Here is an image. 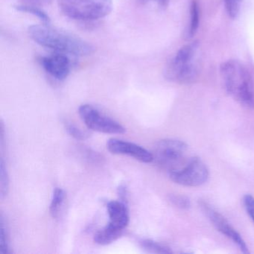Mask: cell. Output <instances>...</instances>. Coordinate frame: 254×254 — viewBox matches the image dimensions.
Here are the masks:
<instances>
[{"label": "cell", "mask_w": 254, "mask_h": 254, "mask_svg": "<svg viewBox=\"0 0 254 254\" xmlns=\"http://www.w3.org/2000/svg\"><path fill=\"white\" fill-rule=\"evenodd\" d=\"M24 4L27 5H35V6H41V5H47L50 3L52 0H22Z\"/></svg>", "instance_id": "cell-24"}, {"label": "cell", "mask_w": 254, "mask_h": 254, "mask_svg": "<svg viewBox=\"0 0 254 254\" xmlns=\"http://www.w3.org/2000/svg\"><path fill=\"white\" fill-rule=\"evenodd\" d=\"M107 148L114 154H122L134 157L142 163H151L154 160V155L140 145L121 139H111L107 142Z\"/></svg>", "instance_id": "cell-9"}, {"label": "cell", "mask_w": 254, "mask_h": 254, "mask_svg": "<svg viewBox=\"0 0 254 254\" xmlns=\"http://www.w3.org/2000/svg\"><path fill=\"white\" fill-rule=\"evenodd\" d=\"M169 175L171 180L179 185L196 187L207 181L209 170L200 159L192 157L182 168L169 172Z\"/></svg>", "instance_id": "cell-6"}, {"label": "cell", "mask_w": 254, "mask_h": 254, "mask_svg": "<svg viewBox=\"0 0 254 254\" xmlns=\"http://www.w3.org/2000/svg\"><path fill=\"white\" fill-rule=\"evenodd\" d=\"M14 8L19 11L22 12L29 13V14H33L40 19L43 23L46 24H49L50 22V18L44 11H43L41 8H38L35 5H27V4H22V5H16Z\"/></svg>", "instance_id": "cell-15"}, {"label": "cell", "mask_w": 254, "mask_h": 254, "mask_svg": "<svg viewBox=\"0 0 254 254\" xmlns=\"http://www.w3.org/2000/svg\"><path fill=\"white\" fill-rule=\"evenodd\" d=\"M40 62L46 72L56 79H65L70 72L71 61L67 55L56 53L41 58Z\"/></svg>", "instance_id": "cell-10"}, {"label": "cell", "mask_w": 254, "mask_h": 254, "mask_svg": "<svg viewBox=\"0 0 254 254\" xmlns=\"http://www.w3.org/2000/svg\"><path fill=\"white\" fill-rule=\"evenodd\" d=\"M65 192L62 189L56 188L53 192V199L50 204V212L53 218H57L64 201Z\"/></svg>", "instance_id": "cell-14"}, {"label": "cell", "mask_w": 254, "mask_h": 254, "mask_svg": "<svg viewBox=\"0 0 254 254\" xmlns=\"http://www.w3.org/2000/svg\"><path fill=\"white\" fill-rule=\"evenodd\" d=\"M123 230L114 227L108 223V225L99 230L94 236V242L98 245H107L115 242L123 234Z\"/></svg>", "instance_id": "cell-12"}, {"label": "cell", "mask_w": 254, "mask_h": 254, "mask_svg": "<svg viewBox=\"0 0 254 254\" xmlns=\"http://www.w3.org/2000/svg\"><path fill=\"white\" fill-rule=\"evenodd\" d=\"M62 12L69 18L93 21L104 18L112 11V0H59Z\"/></svg>", "instance_id": "cell-4"}, {"label": "cell", "mask_w": 254, "mask_h": 254, "mask_svg": "<svg viewBox=\"0 0 254 254\" xmlns=\"http://www.w3.org/2000/svg\"><path fill=\"white\" fill-rule=\"evenodd\" d=\"M224 2L229 17L236 18L240 11L242 0H224Z\"/></svg>", "instance_id": "cell-19"}, {"label": "cell", "mask_w": 254, "mask_h": 254, "mask_svg": "<svg viewBox=\"0 0 254 254\" xmlns=\"http://www.w3.org/2000/svg\"><path fill=\"white\" fill-rule=\"evenodd\" d=\"M200 11L197 0H192L190 8V25L189 29V36L192 37L197 32L199 26Z\"/></svg>", "instance_id": "cell-16"}, {"label": "cell", "mask_w": 254, "mask_h": 254, "mask_svg": "<svg viewBox=\"0 0 254 254\" xmlns=\"http://www.w3.org/2000/svg\"><path fill=\"white\" fill-rule=\"evenodd\" d=\"M226 91L242 106L254 108V84L248 69L236 60L224 62L220 69Z\"/></svg>", "instance_id": "cell-2"}, {"label": "cell", "mask_w": 254, "mask_h": 254, "mask_svg": "<svg viewBox=\"0 0 254 254\" xmlns=\"http://www.w3.org/2000/svg\"><path fill=\"white\" fill-rule=\"evenodd\" d=\"M78 114L90 130L111 134H121L126 132V128L118 122L101 114L92 105H81L78 109Z\"/></svg>", "instance_id": "cell-7"}, {"label": "cell", "mask_w": 254, "mask_h": 254, "mask_svg": "<svg viewBox=\"0 0 254 254\" xmlns=\"http://www.w3.org/2000/svg\"><path fill=\"white\" fill-rule=\"evenodd\" d=\"M9 252L6 228L5 227L3 218L2 217L0 222V254H8Z\"/></svg>", "instance_id": "cell-18"}, {"label": "cell", "mask_w": 254, "mask_h": 254, "mask_svg": "<svg viewBox=\"0 0 254 254\" xmlns=\"http://www.w3.org/2000/svg\"><path fill=\"white\" fill-rule=\"evenodd\" d=\"M188 147L183 141L175 139H165L157 142L154 148V160L168 172L178 170L187 162L186 161Z\"/></svg>", "instance_id": "cell-5"}, {"label": "cell", "mask_w": 254, "mask_h": 254, "mask_svg": "<svg viewBox=\"0 0 254 254\" xmlns=\"http://www.w3.org/2000/svg\"><path fill=\"white\" fill-rule=\"evenodd\" d=\"M169 200L172 204L175 205L180 209H188L190 206V200L188 197L183 195H175L172 194L169 197Z\"/></svg>", "instance_id": "cell-20"}, {"label": "cell", "mask_w": 254, "mask_h": 254, "mask_svg": "<svg viewBox=\"0 0 254 254\" xmlns=\"http://www.w3.org/2000/svg\"><path fill=\"white\" fill-rule=\"evenodd\" d=\"M141 248L144 251L153 254H172V251L170 248L159 243L151 239H142L139 242Z\"/></svg>", "instance_id": "cell-13"}, {"label": "cell", "mask_w": 254, "mask_h": 254, "mask_svg": "<svg viewBox=\"0 0 254 254\" xmlns=\"http://www.w3.org/2000/svg\"><path fill=\"white\" fill-rule=\"evenodd\" d=\"M139 5H145L150 2H154L160 8H165L169 4V0H136Z\"/></svg>", "instance_id": "cell-23"}, {"label": "cell", "mask_w": 254, "mask_h": 254, "mask_svg": "<svg viewBox=\"0 0 254 254\" xmlns=\"http://www.w3.org/2000/svg\"><path fill=\"white\" fill-rule=\"evenodd\" d=\"M243 203L248 215L254 221V197L251 194H246L244 197Z\"/></svg>", "instance_id": "cell-22"}, {"label": "cell", "mask_w": 254, "mask_h": 254, "mask_svg": "<svg viewBox=\"0 0 254 254\" xmlns=\"http://www.w3.org/2000/svg\"><path fill=\"white\" fill-rule=\"evenodd\" d=\"M202 207H203V211L206 212L208 218L212 221V224L218 231L221 232L223 235L231 239L235 244L237 245L242 253L249 254L250 252L245 240L219 212L208 206L206 203H203Z\"/></svg>", "instance_id": "cell-8"}, {"label": "cell", "mask_w": 254, "mask_h": 254, "mask_svg": "<svg viewBox=\"0 0 254 254\" xmlns=\"http://www.w3.org/2000/svg\"><path fill=\"white\" fill-rule=\"evenodd\" d=\"M0 197L1 199H3L8 192L9 179L8 172L5 169V163L2 160L0 163Z\"/></svg>", "instance_id": "cell-17"}, {"label": "cell", "mask_w": 254, "mask_h": 254, "mask_svg": "<svg viewBox=\"0 0 254 254\" xmlns=\"http://www.w3.org/2000/svg\"><path fill=\"white\" fill-rule=\"evenodd\" d=\"M66 130L71 136L75 138V139H78V140H84V139H87V136H88L87 133L83 131L81 129L78 128L72 124H66Z\"/></svg>", "instance_id": "cell-21"}, {"label": "cell", "mask_w": 254, "mask_h": 254, "mask_svg": "<svg viewBox=\"0 0 254 254\" xmlns=\"http://www.w3.org/2000/svg\"><path fill=\"white\" fill-rule=\"evenodd\" d=\"M29 35L41 47L67 56L84 57L94 51V47L80 37L46 23L30 26Z\"/></svg>", "instance_id": "cell-1"}, {"label": "cell", "mask_w": 254, "mask_h": 254, "mask_svg": "<svg viewBox=\"0 0 254 254\" xmlns=\"http://www.w3.org/2000/svg\"><path fill=\"white\" fill-rule=\"evenodd\" d=\"M198 56L199 46L197 42L184 46L168 65L166 78L181 84L194 82L200 73Z\"/></svg>", "instance_id": "cell-3"}, {"label": "cell", "mask_w": 254, "mask_h": 254, "mask_svg": "<svg viewBox=\"0 0 254 254\" xmlns=\"http://www.w3.org/2000/svg\"><path fill=\"white\" fill-rule=\"evenodd\" d=\"M109 224L124 230L129 223V214L124 202L112 200L107 206Z\"/></svg>", "instance_id": "cell-11"}]
</instances>
